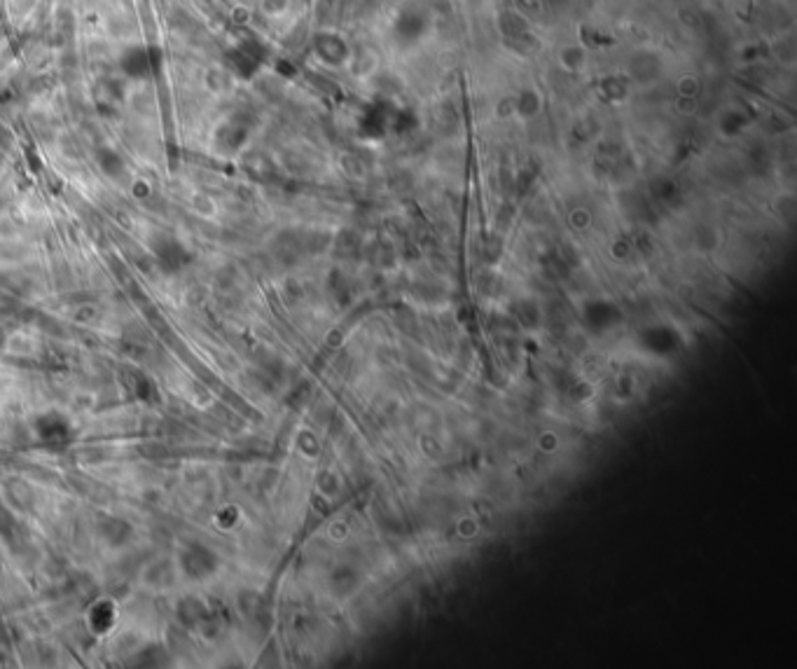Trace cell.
<instances>
[{
    "label": "cell",
    "instance_id": "1",
    "mask_svg": "<svg viewBox=\"0 0 797 669\" xmlns=\"http://www.w3.org/2000/svg\"><path fill=\"white\" fill-rule=\"evenodd\" d=\"M180 567L190 578L201 580L206 576H211L217 569V555L213 550H208L204 545H188L180 552Z\"/></svg>",
    "mask_w": 797,
    "mask_h": 669
},
{
    "label": "cell",
    "instance_id": "2",
    "mask_svg": "<svg viewBox=\"0 0 797 669\" xmlns=\"http://www.w3.org/2000/svg\"><path fill=\"white\" fill-rule=\"evenodd\" d=\"M38 429V435L43 438L45 442H63L68 440L70 435V426L66 419H61L59 414H45L38 419L36 424Z\"/></svg>",
    "mask_w": 797,
    "mask_h": 669
}]
</instances>
